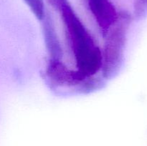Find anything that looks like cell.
I'll return each mask as SVG.
<instances>
[{
  "label": "cell",
  "mask_w": 147,
  "mask_h": 146,
  "mask_svg": "<svg viewBox=\"0 0 147 146\" xmlns=\"http://www.w3.org/2000/svg\"><path fill=\"white\" fill-rule=\"evenodd\" d=\"M90 11L101 26L111 24L117 16L114 7L109 0H88Z\"/></svg>",
  "instance_id": "obj_1"
},
{
  "label": "cell",
  "mask_w": 147,
  "mask_h": 146,
  "mask_svg": "<svg viewBox=\"0 0 147 146\" xmlns=\"http://www.w3.org/2000/svg\"><path fill=\"white\" fill-rule=\"evenodd\" d=\"M36 17L41 19L44 16L45 6L43 0H24Z\"/></svg>",
  "instance_id": "obj_2"
},
{
  "label": "cell",
  "mask_w": 147,
  "mask_h": 146,
  "mask_svg": "<svg viewBox=\"0 0 147 146\" xmlns=\"http://www.w3.org/2000/svg\"><path fill=\"white\" fill-rule=\"evenodd\" d=\"M134 12L138 18L146 16L147 14V0H135Z\"/></svg>",
  "instance_id": "obj_3"
},
{
  "label": "cell",
  "mask_w": 147,
  "mask_h": 146,
  "mask_svg": "<svg viewBox=\"0 0 147 146\" xmlns=\"http://www.w3.org/2000/svg\"><path fill=\"white\" fill-rule=\"evenodd\" d=\"M48 2L51 4L52 6L55 7V8L59 9L61 7L63 4H64L65 3L67 2V0H47Z\"/></svg>",
  "instance_id": "obj_4"
}]
</instances>
